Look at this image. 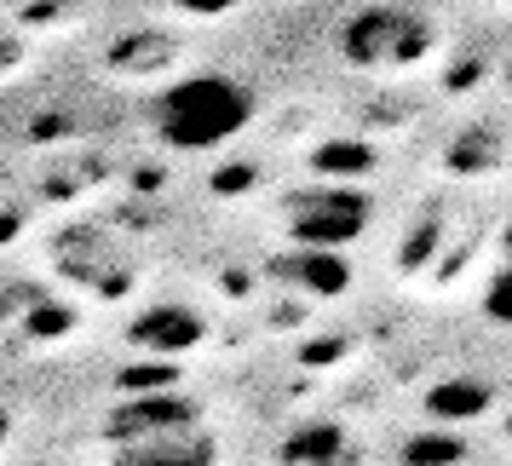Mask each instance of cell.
Instances as JSON below:
<instances>
[{
	"mask_svg": "<svg viewBox=\"0 0 512 466\" xmlns=\"http://www.w3.org/2000/svg\"><path fill=\"white\" fill-rule=\"evenodd\" d=\"M340 455V432L334 426H305L282 443V461H334Z\"/></svg>",
	"mask_w": 512,
	"mask_h": 466,
	"instance_id": "5b68a950",
	"label": "cell"
},
{
	"mask_svg": "<svg viewBox=\"0 0 512 466\" xmlns=\"http://www.w3.org/2000/svg\"><path fill=\"white\" fill-rule=\"evenodd\" d=\"M489 317H495V323H512V265L495 277V288H489Z\"/></svg>",
	"mask_w": 512,
	"mask_h": 466,
	"instance_id": "ba28073f",
	"label": "cell"
},
{
	"mask_svg": "<svg viewBox=\"0 0 512 466\" xmlns=\"http://www.w3.org/2000/svg\"><path fill=\"white\" fill-rule=\"evenodd\" d=\"M489 403L484 386H443V392H432V409L438 415H478Z\"/></svg>",
	"mask_w": 512,
	"mask_h": 466,
	"instance_id": "8992f818",
	"label": "cell"
},
{
	"mask_svg": "<svg viewBox=\"0 0 512 466\" xmlns=\"http://www.w3.org/2000/svg\"><path fill=\"white\" fill-rule=\"evenodd\" d=\"M150 121L173 150H213L254 121V93L231 75H190L156 98Z\"/></svg>",
	"mask_w": 512,
	"mask_h": 466,
	"instance_id": "6da1fadb",
	"label": "cell"
},
{
	"mask_svg": "<svg viewBox=\"0 0 512 466\" xmlns=\"http://www.w3.org/2000/svg\"><path fill=\"white\" fill-rule=\"evenodd\" d=\"M0 438H6V420H0Z\"/></svg>",
	"mask_w": 512,
	"mask_h": 466,
	"instance_id": "9c48e42d",
	"label": "cell"
},
{
	"mask_svg": "<svg viewBox=\"0 0 512 466\" xmlns=\"http://www.w3.org/2000/svg\"><path fill=\"white\" fill-rule=\"evenodd\" d=\"M455 455H466L461 438H415L409 443V461H455Z\"/></svg>",
	"mask_w": 512,
	"mask_h": 466,
	"instance_id": "52a82bcc",
	"label": "cell"
},
{
	"mask_svg": "<svg viewBox=\"0 0 512 466\" xmlns=\"http://www.w3.org/2000/svg\"><path fill=\"white\" fill-rule=\"evenodd\" d=\"M369 225V202L351 185H311L288 202V231L300 236L305 248H340Z\"/></svg>",
	"mask_w": 512,
	"mask_h": 466,
	"instance_id": "3957f363",
	"label": "cell"
},
{
	"mask_svg": "<svg viewBox=\"0 0 512 466\" xmlns=\"http://www.w3.org/2000/svg\"><path fill=\"white\" fill-rule=\"evenodd\" d=\"M196 334H202V323L190 311H156V317H144L133 328V340H144V346H156V351H185Z\"/></svg>",
	"mask_w": 512,
	"mask_h": 466,
	"instance_id": "277c9868",
	"label": "cell"
},
{
	"mask_svg": "<svg viewBox=\"0 0 512 466\" xmlns=\"http://www.w3.org/2000/svg\"><path fill=\"white\" fill-rule=\"evenodd\" d=\"M340 52L369 75H403L432 52V29L420 24L415 12H403V6H369V12H357L346 24Z\"/></svg>",
	"mask_w": 512,
	"mask_h": 466,
	"instance_id": "7a4b0ae2",
	"label": "cell"
}]
</instances>
